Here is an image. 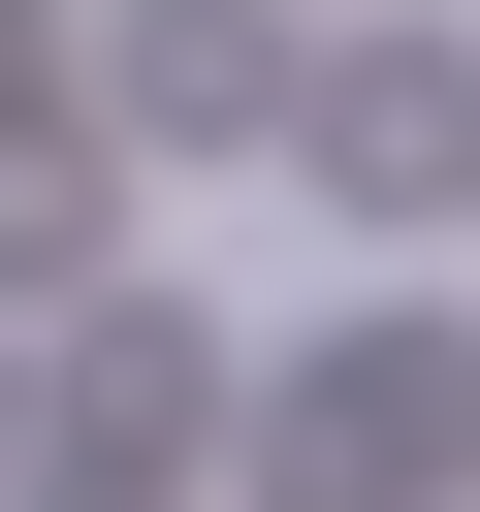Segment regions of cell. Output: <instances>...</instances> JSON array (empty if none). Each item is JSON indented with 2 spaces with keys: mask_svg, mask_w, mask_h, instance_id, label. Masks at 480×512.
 <instances>
[{
  "mask_svg": "<svg viewBox=\"0 0 480 512\" xmlns=\"http://www.w3.org/2000/svg\"><path fill=\"white\" fill-rule=\"evenodd\" d=\"M0 96H32V0H0Z\"/></svg>",
  "mask_w": 480,
  "mask_h": 512,
  "instance_id": "obj_6",
  "label": "cell"
},
{
  "mask_svg": "<svg viewBox=\"0 0 480 512\" xmlns=\"http://www.w3.org/2000/svg\"><path fill=\"white\" fill-rule=\"evenodd\" d=\"M224 416H256V512H448V480H480V352H448V320L288 352V384H224Z\"/></svg>",
  "mask_w": 480,
  "mask_h": 512,
  "instance_id": "obj_1",
  "label": "cell"
},
{
  "mask_svg": "<svg viewBox=\"0 0 480 512\" xmlns=\"http://www.w3.org/2000/svg\"><path fill=\"white\" fill-rule=\"evenodd\" d=\"M96 256H128V160L0 96V320H32V288H96Z\"/></svg>",
  "mask_w": 480,
  "mask_h": 512,
  "instance_id": "obj_5",
  "label": "cell"
},
{
  "mask_svg": "<svg viewBox=\"0 0 480 512\" xmlns=\"http://www.w3.org/2000/svg\"><path fill=\"white\" fill-rule=\"evenodd\" d=\"M288 128V0H96V160H256Z\"/></svg>",
  "mask_w": 480,
  "mask_h": 512,
  "instance_id": "obj_3",
  "label": "cell"
},
{
  "mask_svg": "<svg viewBox=\"0 0 480 512\" xmlns=\"http://www.w3.org/2000/svg\"><path fill=\"white\" fill-rule=\"evenodd\" d=\"M192 416H224V352H192V320L96 256V320H64V480H96V448H192Z\"/></svg>",
  "mask_w": 480,
  "mask_h": 512,
  "instance_id": "obj_4",
  "label": "cell"
},
{
  "mask_svg": "<svg viewBox=\"0 0 480 512\" xmlns=\"http://www.w3.org/2000/svg\"><path fill=\"white\" fill-rule=\"evenodd\" d=\"M288 160H320L352 224H448V192H480V64H448V32H352V64H288Z\"/></svg>",
  "mask_w": 480,
  "mask_h": 512,
  "instance_id": "obj_2",
  "label": "cell"
}]
</instances>
